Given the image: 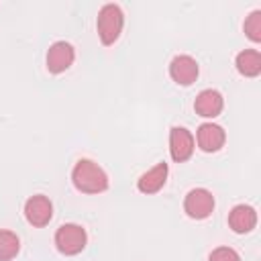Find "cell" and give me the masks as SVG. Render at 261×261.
Returning <instances> with one entry per match:
<instances>
[{"instance_id": "cell-6", "label": "cell", "mask_w": 261, "mask_h": 261, "mask_svg": "<svg viewBox=\"0 0 261 261\" xmlns=\"http://www.w3.org/2000/svg\"><path fill=\"white\" fill-rule=\"evenodd\" d=\"M169 153L175 163H184L194 153V137L184 126H173L169 130Z\"/></svg>"}, {"instance_id": "cell-7", "label": "cell", "mask_w": 261, "mask_h": 261, "mask_svg": "<svg viewBox=\"0 0 261 261\" xmlns=\"http://www.w3.org/2000/svg\"><path fill=\"white\" fill-rule=\"evenodd\" d=\"M75 59V49L67 41H55L47 51V69L51 73H61L71 67Z\"/></svg>"}, {"instance_id": "cell-3", "label": "cell", "mask_w": 261, "mask_h": 261, "mask_svg": "<svg viewBox=\"0 0 261 261\" xmlns=\"http://www.w3.org/2000/svg\"><path fill=\"white\" fill-rule=\"evenodd\" d=\"M86 243H88V234H86V230L80 224L67 222V224H61L55 230V247L63 255H77V253H82Z\"/></svg>"}, {"instance_id": "cell-10", "label": "cell", "mask_w": 261, "mask_h": 261, "mask_svg": "<svg viewBox=\"0 0 261 261\" xmlns=\"http://www.w3.org/2000/svg\"><path fill=\"white\" fill-rule=\"evenodd\" d=\"M222 106H224V100H222V94L218 90H202L196 100H194V110L198 116H204V118H214L222 112Z\"/></svg>"}, {"instance_id": "cell-15", "label": "cell", "mask_w": 261, "mask_h": 261, "mask_svg": "<svg viewBox=\"0 0 261 261\" xmlns=\"http://www.w3.org/2000/svg\"><path fill=\"white\" fill-rule=\"evenodd\" d=\"M245 35L253 41V43H259L261 41V10H253L247 18H245Z\"/></svg>"}, {"instance_id": "cell-8", "label": "cell", "mask_w": 261, "mask_h": 261, "mask_svg": "<svg viewBox=\"0 0 261 261\" xmlns=\"http://www.w3.org/2000/svg\"><path fill=\"white\" fill-rule=\"evenodd\" d=\"M198 61L192 55H175L169 63V75L179 86H190L198 77Z\"/></svg>"}, {"instance_id": "cell-12", "label": "cell", "mask_w": 261, "mask_h": 261, "mask_svg": "<svg viewBox=\"0 0 261 261\" xmlns=\"http://www.w3.org/2000/svg\"><path fill=\"white\" fill-rule=\"evenodd\" d=\"M167 173H169V167H167V163H157L155 167H151L149 171H145L139 179H137V188H139V192H143V194H157L163 186H165V181H167Z\"/></svg>"}, {"instance_id": "cell-5", "label": "cell", "mask_w": 261, "mask_h": 261, "mask_svg": "<svg viewBox=\"0 0 261 261\" xmlns=\"http://www.w3.org/2000/svg\"><path fill=\"white\" fill-rule=\"evenodd\" d=\"M24 218L29 220V224L39 226V228L49 224V220L53 218V204H51V200L47 196H43V194L31 196L24 202Z\"/></svg>"}, {"instance_id": "cell-14", "label": "cell", "mask_w": 261, "mask_h": 261, "mask_svg": "<svg viewBox=\"0 0 261 261\" xmlns=\"http://www.w3.org/2000/svg\"><path fill=\"white\" fill-rule=\"evenodd\" d=\"M20 251V239L12 230H0V261H10Z\"/></svg>"}, {"instance_id": "cell-16", "label": "cell", "mask_w": 261, "mask_h": 261, "mask_svg": "<svg viewBox=\"0 0 261 261\" xmlns=\"http://www.w3.org/2000/svg\"><path fill=\"white\" fill-rule=\"evenodd\" d=\"M208 261H241L239 253L230 247H216L210 255H208Z\"/></svg>"}, {"instance_id": "cell-9", "label": "cell", "mask_w": 261, "mask_h": 261, "mask_svg": "<svg viewBox=\"0 0 261 261\" xmlns=\"http://www.w3.org/2000/svg\"><path fill=\"white\" fill-rule=\"evenodd\" d=\"M196 141H198V147L206 153H214L218 151L224 141H226V135H224V128L220 124H214V122H204L198 126L196 130Z\"/></svg>"}, {"instance_id": "cell-11", "label": "cell", "mask_w": 261, "mask_h": 261, "mask_svg": "<svg viewBox=\"0 0 261 261\" xmlns=\"http://www.w3.org/2000/svg\"><path fill=\"white\" fill-rule=\"evenodd\" d=\"M255 224H257V210L249 204H237L228 212V226L239 234L251 232Z\"/></svg>"}, {"instance_id": "cell-2", "label": "cell", "mask_w": 261, "mask_h": 261, "mask_svg": "<svg viewBox=\"0 0 261 261\" xmlns=\"http://www.w3.org/2000/svg\"><path fill=\"white\" fill-rule=\"evenodd\" d=\"M122 24H124V14L118 4H104L100 8L96 29H98V37L104 45H112L120 37Z\"/></svg>"}, {"instance_id": "cell-1", "label": "cell", "mask_w": 261, "mask_h": 261, "mask_svg": "<svg viewBox=\"0 0 261 261\" xmlns=\"http://www.w3.org/2000/svg\"><path fill=\"white\" fill-rule=\"evenodd\" d=\"M71 181L75 190L84 194H100L108 190V175L106 171L92 159H80L71 169Z\"/></svg>"}, {"instance_id": "cell-13", "label": "cell", "mask_w": 261, "mask_h": 261, "mask_svg": "<svg viewBox=\"0 0 261 261\" xmlns=\"http://www.w3.org/2000/svg\"><path fill=\"white\" fill-rule=\"evenodd\" d=\"M237 71L245 77H257L261 73V53L257 49H245L234 59Z\"/></svg>"}, {"instance_id": "cell-4", "label": "cell", "mask_w": 261, "mask_h": 261, "mask_svg": "<svg viewBox=\"0 0 261 261\" xmlns=\"http://www.w3.org/2000/svg\"><path fill=\"white\" fill-rule=\"evenodd\" d=\"M184 210L190 218L202 220L208 218L214 210V196L212 192H208L206 188H194L188 192L186 200H184Z\"/></svg>"}]
</instances>
